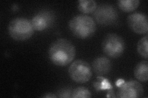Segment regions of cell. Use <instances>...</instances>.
Masks as SVG:
<instances>
[{"label":"cell","instance_id":"obj_13","mask_svg":"<svg viewBox=\"0 0 148 98\" xmlns=\"http://www.w3.org/2000/svg\"><path fill=\"white\" fill-rule=\"evenodd\" d=\"M140 3L139 0H120L117 1L119 8L126 12L135 11L140 5Z\"/></svg>","mask_w":148,"mask_h":98},{"label":"cell","instance_id":"obj_1","mask_svg":"<svg viewBox=\"0 0 148 98\" xmlns=\"http://www.w3.org/2000/svg\"><path fill=\"white\" fill-rule=\"evenodd\" d=\"M75 48L71 41L59 39L50 45L49 58L54 65L65 66L70 64L75 57Z\"/></svg>","mask_w":148,"mask_h":98},{"label":"cell","instance_id":"obj_3","mask_svg":"<svg viewBox=\"0 0 148 98\" xmlns=\"http://www.w3.org/2000/svg\"><path fill=\"white\" fill-rule=\"evenodd\" d=\"M8 30L9 36L17 41L29 39L34 32L31 21L24 17L14 18L9 23Z\"/></svg>","mask_w":148,"mask_h":98},{"label":"cell","instance_id":"obj_12","mask_svg":"<svg viewBox=\"0 0 148 98\" xmlns=\"http://www.w3.org/2000/svg\"><path fill=\"white\" fill-rule=\"evenodd\" d=\"M97 8V3L94 0H80L78 1V9L83 14L94 12Z\"/></svg>","mask_w":148,"mask_h":98},{"label":"cell","instance_id":"obj_14","mask_svg":"<svg viewBox=\"0 0 148 98\" xmlns=\"http://www.w3.org/2000/svg\"><path fill=\"white\" fill-rule=\"evenodd\" d=\"M93 87L97 91L112 90V86L109 81L102 76L97 77L96 80L93 83Z\"/></svg>","mask_w":148,"mask_h":98},{"label":"cell","instance_id":"obj_9","mask_svg":"<svg viewBox=\"0 0 148 98\" xmlns=\"http://www.w3.org/2000/svg\"><path fill=\"white\" fill-rule=\"evenodd\" d=\"M55 16L51 11H41L36 14L31 20L34 30L42 31L53 25Z\"/></svg>","mask_w":148,"mask_h":98},{"label":"cell","instance_id":"obj_2","mask_svg":"<svg viewBox=\"0 0 148 98\" xmlns=\"http://www.w3.org/2000/svg\"><path fill=\"white\" fill-rule=\"evenodd\" d=\"M72 34L80 39L90 38L94 34L96 25L93 18L86 15H78L73 17L69 23Z\"/></svg>","mask_w":148,"mask_h":98},{"label":"cell","instance_id":"obj_18","mask_svg":"<svg viewBox=\"0 0 148 98\" xmlns=\"http://www.w3.org/2000/svg\"><path fill=\"white\" fill-rule=\"evenodd\" d=\"M124 82H125V81L123 80V79H119V80L116 82H115V85H116V86L119 88L120 87H121L123 85Z\"/></svg>","mask_w":148,"mask_h":98},{"label":"cell","instance_id":"obj_5","mask_svg":"<svg viewBox=\"0 0 148 98\" xmlns=\"http://www.w3.org/2000/svg\"><path fill=\"white\" fill-rule=\"evenodd\" d=\"M69 74L74 82L83 83L90 80L92 77V69L90 65L85 61L78 59L73 62L69 66Z\"/></svg>","mask_w":148,"mask_h":98},{"label":"cell","instance_id":"obj_6","mask_svg":"<svg viewBox=\"0 0 148 98\" xmlns=\"http://www.w3.org/2000/svg\"><path fill=\"white\" fill-rule=\"evenodd\" d=\"M95 20L101 25L108 26L114 23L118 18V13L114 7L110 4H102L94 12Z\"/></svg>","mask_w":148,"mask_h":98},{"label":"cell","instance_id":"obj_10","mask_svg":"<svg viewBox=\"0 0 148 98\" xmlns=\"http://www.w3.org/2000/svg\"><path fill=\"white\" fill-rule=\"evenodd\" d=\"M92 68L96 74L102 76L110 72L111 62L108 58L104 57L96 58L92 62Z\"/></svg>","mask_w":148,"mask_h":98},{"label":"cell","instance_id":"obj_7","mask_svg":"<svg viewBox=\"0 0 148 98\" xmlns=\"http://www.w3.org/2000/svg\"><path fill=\"white\" fill-rule=\"evenodd\" d=\"M144 93V89L141 84L135 80L124 82L120 87L117 96L121 98H137L140 97Z\"/></svg>","mask_w":148,"mask_h":98},{"label":"cell","instance_id":"obj_15","mask_svg":"<svg viewBox=\"0 0 148 98\" xmlns=\"http://www.w3.org/2000/svg\"><path fill=\"white\" fill-rule=\"evenodd\" d=\"M147 45L148 36L146 34L139 41L137 45L138 52L145 59L147 58Z\"/></svg>","mask_w":148,"mask_h":98},{"label":"cell","instance_id":"obj_16","mask_svg":"<svg viewBox=\"0 0 148 98\" xmlns=\"http://www.w3.org/2000/svg\"><path fill=\"white\" fill-rule=\"evenodd\" d=\"M91 97V92L85 87H78L72 92V97L73 98H88Z\"/></svg>","mask_w":148,"mask_h":98},{"label":"cell","instance_id":"obj_8","mask_svg":"<svg viewBox=\"0 0 148 98\" xmlns=\"http://www.w3.org/2000/svg\"><path fill=\"white\" fill-rule=\"evenodd\" d=\"M128 25L137 34H146L148 31L147 17L142 12H134L127 18Z\"/></svg>","mask_w":148,"mask_h":98},{"label":"cell","instance_id":"obj_19","mask_svg":"<svg viewBox=\"0 0 148 98\" xmlns=\"http://www.w3.org/2000/svg\"><path fill=\"white\" fill-rule=\"evenodd\" d=\"M45 97H56L57 96H55L54 95H53L51 93V94H48V95H45L44 96Z\"/></svg>","mask_w":148,"mask_h":98},{"label":"cell","instance_id":"obj_4","mask_svg":"<svg viewBox=\"0 0 148 98\" xmlns=\"http://www.w3.org/2000/svg\"><path fill=\"white\" fill-rule=\"evenodd\" d=\"M102 49L105 54L111 58H118L121 56L125 49V43L122 38L120 36L110 33L105 37Z\"/></svg>","mask_w":148,"mask_h":98},{"label":"cell","instance_id":"obj_17","mask_svg":"<svg viewBox=\"0 0 148 98\" xmlns=\"http://www.w3.org/2000/svg\"><path fill=\"white\" fill-rule=\"evenodd\" d=\"M72 92L69 90H62L61 92H60V95H59V97H71Z\"/></svg>","mask_w":148,"mask_h":98},{"label":"cell","instance_id":"obj_11","mask_svg":"<svg viewBox=\"0 0 148 98\" xmlns=\"http://www.w3.org/2000/svg\"><path fill=\"white\" fill-rule=\"evenodd\" d=\"M148 63L147 61H142L139 63L134 70V74L138 80L146 82L148 79Z\"/></svg>","mask_w":148,"mask_h":98}]
</instances>
